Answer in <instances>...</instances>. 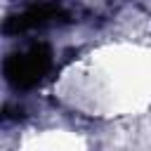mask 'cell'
<instances>
[{
	"mask_svg": "<svg viewBox=\"0 0 151 151\" xmlns=\"http://www.w3.org/2000/svg\"><path fill=\"white\" fill-rule=\"evenodd\" d=\"M52 68V52L47 45H31L5 59V78L17 90H28L42 83Z\"/></svg>",
	"mask_w": 151,
	"mask_h": 151,
	"instance_id": "obj_1",
	"label": "cell"
},
{
	"mask_svg": "<svg viewBox=\"0 0 151 151\" xmlns=\"http://www.w3.org/2000/svg\"><path fill=\"white\" fill-rule=\"evenodd\" d=\"M61 17V9L54 5H35L31 9H26L24 14L14 17L7 24V33H19V31H31V28H42L47 24H52L54 19Z\"/></svg>",
	"mask_w": 151,
	"mask_h": 151,
	"instance_id": "obj_2",
	"label": "cell"
}]
</instances>
